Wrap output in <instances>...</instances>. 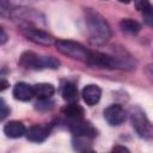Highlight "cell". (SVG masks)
<instances>
[{
    "mask_svg": "<svg viewBox=\"0 0 153 153\" xmlns=\"http://www.w3.org/2000/svg\"><path fill=\"white\" fill-rule=\"evenodd\" d=\"M4 133L8 137L17 139V137H22L24 134H26V128L19 121H11V122H8V123L5 124Z\"/></svg>",
    "mask_w": 153,
    "mask_h": 153,
    "instance_id": "12",
    "label": "cell"
},
{
    "mask_svg": "<svg viewBox=\"0 0 153 153\" xmlns=\"http://www.w3.org/2000/svg\"><path fill=\"white\" fill-rule=\"evenodd\" d=\"M0 110H1V111H0V115H1V116H0V120L2 121V120H5V117L10 114V109L7 108V105H6V103H5L4 99L0 100Z\"/></svg>",
    "mask_w": 153,
    "mask_h": 153,
    "instance_id": "19",
    "label": "cell"
},
{
    "mask_svg": "<svg viewBox=\"0 0 153 153\" xmlns=\"http://www.w3.org/2000/svg\"><path fill=\"white\" fill-rule=\"evenodd\" d=\"M130 121L139 136L147 139L152 135V126L146 114L139 106H135L130 110Z\"/></svg>",
    "mask_w": 153,
    "mask_h": 153,
    "instance_id": "4",
    "label": "cell"
},
{
    "mask_svg": "<svg viewBox=\"0 0 153 153\" xmlns=\"http://www.w3.org/2000/svg\"><path fill=\"white\" fill-rule=\"evenodd\" d=\"M62 114L69 120H75V118H81L84 116V110L78 104L71 103L69 105H66L62 109Z\"/></svg>",
    "mask_w": 153,
    "mask_h": 153,
    "instance_id": "15",
    "label": "cell"
},
{
    "mask_svg": "<svg viewBox=\"0 0 153 153\" xmlns=\"http://www.w3.org/2000/svg\"><path fill=\"white\" fill-rule=\"evenodd\" d=\"M55 47L61 54H63L73 60H78V61H82V62L87 61L90 50H87L82 44H80L78 42L59 39L55 42Z\"/></svg>",
    "mask_w": 153,
    "mask_h": 153,
    "instance_id": "3",
    "label": "cell"
},
{
    "mask_svg": "<svg viewBox=\"0 0 153 153\" xmlns=\"http://www.w3.org/2000/svg\"><path fill=\"white\" fill-rule=\"evenodd\" d=\"M22 33L31 42L36 43V44H41V45H51L55 44V39L53 36H50L48 32L37 29V27H31L29 25H25L23 27H20Z\"/></svg>",
    "mask_w": 153,
    "mask_h": 153,
    "instance_id": "6",
    "label": "cell"
},
{
    "mask_svg": "<svg viewBox=\"0 0 153 153\" xmlns=\"http://www.w3.org/2000/svg\"><path fill=\"white\" fill-rule=\"evenodd\" d=\"M100 96H102V91L97 85L90 84V85H86L82 90V99L90 106L97 104L100 99Z\"/></svg>",
    "mask_w": 153,
    "mask_h": 153,
    "instance_id": "10",
    "label": "cell"
},
{
    "mask_svg": "<svg viewBox=\"0 0 153 153\" xmlns=\"http://www.w3.org/2000/svg\"><path fill=\"white\" fill-rule=\"evenodd\" d=\"M0 32H1V41H0V43H1V44H4V43L6 42V39H7V36H6L5 30H4V29H0Z\"/></svg>",
    "mask_w": 153,
    "mask_h": 153,
    "instance_id": "22",
    "label": "cell"
},
{
    "mask_svg": "<svg viewBox=\"0 0 153 153\" xmlns=\"http://www.w3.org/2000/svg\"><path fill=\"white\" fill-rule=\"evenodd\" d=\"M141 12H142V18H143L145 23H146L148 26L153 27V6L149 5V6H147L145 10H142Z\"/></svg>",
    "mask_w": 153,
    "mask_h": 153,
    "instance_id": "17",
    "label": "cell"
},
{
    "mask_svg": "<svg viewBox=\"0 0 153 153\" xmlns=\"http://www.w3.org/2000/svg\"><path fill=\"white\" fill-rule=\"evenodd\" d=\"M69 129L75 136H84V137H94L97 135L96 129L92 127L91 123L87 121H84L81 118H75V120H69Z\"/></svg>",
    "mask_w": 153,
    "mask_h": 153,
    "instance_id": "7",
    "label": "cell"
},
{
    "mask_svg": "<svg viewBox=\"0 0 153 153\" xmlns=\"http://www.w3.org/2000/svg\"><path fill=\"white\" fill-rule=\"evenodd\" d=\"M86 26L90 41L93 44H104L111 37V31L108 23L99 13L94 11H86Z\"/></svg>",
    "mask_w": 153,
    "mask_h": 153,
    "instance_id": "1",
    "label": "cell"
},
{
    "mask_svg": "<svg viewBox=\"0 0 153 153\" xmlns=\"http://www.w3.org/2000/svg\"><path fill=\"white\" fill-rule=\"evenodd\" d=\"M86 63L99 68H123L122 62H120L117 57L100 51H90Z\"/></svg>",
    "mask_w": 153,
    "mask_h": 153,
    "instance_id": "5",
    "label": "cell"
},
{
    "mask_svg": "<svg viewBox=\"0 0 153 153\" xmlns=\"http://www.w3.org/2000/svg\"><path fill=\"white\" fill-rule=\"evenodd\" d=\"M0 86H1V87H0V90H1V91H4L5 88H7V86H8V82H7V81H6L5 79H1Z\"/></svg>",
    "mask_w": 153,
    "mask_h": 153,
    "instance_id": "23",
    "label": "cell"
},
{
    "mask_svg": "<svg viewBox=\"0 0 153 153\" xmlns=\"http://www.w3.org/2000/svg\"><path fill=\"white\" fill-rule=\"evenodd\" d=\"M53 102H49L48 99H39L36 104V108L38 110H50L53 108Z\"/></svg>",
    "mask_w": 153,
    "mask_h": 153,
    "instance_id": "18",
    "label": "cell"
},
{
    "mask_svg": "<svg viewBox=\"0 0 153 153\" xmlns=\"http://www.w3.org/2000/svg\"><path fill=\"white\" fill-rule=\"evenodd\" d=\"M62 97L65 100L69 102V103H74L78 99V90L75 84H73L72 81H66L62 86Z\"/></svg>",
    "mask_w": 153,
    "mask_h": 153,
    "instance_id": "14",
    "label": "cell"
},
{
    "mask_svg": "<svg viewBox=\"0 0 153 153\" xmlns=\"http://www.w3.org/2000/svg\"><path fill=\"white\" fill-rule=\"evenodd\" d=\"M120 27L124 31V32H128V33H137L141 29V25L136 22V20H133L130 18H126V19H122L120 22Z\"/></svg>",
    "mask_w": 153,
    "mask_h": 153,
    "instance_id": "16",
    "label": "cell"
},
{
    "mask_svg": "<svg viewBox=\"0 0 153 153\" xmlns=\"http://www.w3.org/2000/svg\"><path fill=\"white\" fill-rule=\"evenodd\" d=\"M112 151H114V152H118V151H121V152H129V149L126 148L124 146H115V147L112 148Z\"/></svg>",
    "mask_w": 153,
    "mask_h": 153,
    "instance_id": "21",
    "label": "cell"
},
{
    "mask_svg": "<svg viewBox=\"0 0 153 153\" xmlns=\"http://www.w3.org/2000/svg\"><path fill=\"white\" fill-rule=\"evenodd\" d=\"M33 92L38 99H49L54 94L55 87L51 84L41 82V84H36L33 86Z\"/></svg>",
    "mask_w": 153,
    "mask_h": 153,
    "instance_id": "13",
    "label": "cell"
},
{
    "mask_svg": "<svg viewBox=\"0 0 153 153\" xmlns=\"http://www.w3.org/2000/svg\"><path fill=\"white\" fill-rule=\"evenodd\" d=\"M19 65L27 69H43V68H59V60L53 56H39L32 51H25L19 57Z\"/></svg>",
    "mask_w": 153,
    "mask_h": 153,
    "instance_id": "2",
    "label": "cell"
},
{
    "mask_svg": "<svg viewBox=\"0 0 153 153\" xmlns=\"http://www.w3.org/2000/svg\"><path fill=\"white\" fill-rule=\"evenodd\" d=\"M120 2H124V4H128V2H130L131 0H118Z\"/></svg>",
    "mask_w": 153,
    "mask_h": 153,
    "instance_id": "24",
    "label": "cell"
},
{
    "mask_svg": "<svg viewBox=\"0 0 153 153\" xmlns=\"http://www.w3.org/2000/svg\"><path fill=\"white\" fill-rule=\"evenodd\" d=\"M104 118L110 126H120L126 120V112L118 104H112L104 110Z\"/></svg>",
    "mask_w": 153,
    "mask_h": 153,
    "instance_id": "8",
    "label": "cell"
},
{
    "mask_svg": "<svg viewBox=\"0 0 153 153\" xmlns=\"http://www.w3.org/2000/svg\"><path fill=\"white\" fill-rule=\"evenodd\" d=\"M49 135L48 127L44 126H32L26 130V139L32 142H42Z\"/></svg>",
    "mask_w": 153,
    "mask_h": 153,
    "instance_id": "11",
    "label": "cell"
},
{
    "mask_svg": "<svg viewBox=\"0 0 153 153\" xmlns=\"http://www.w3.org/2000/svg\"><path fill=\"white\" fill-rule=\"evenodd\" d=\"M35 96L33 86L26 82H18L13 87V97L22 102H27Z\"/></svg>",
    "mask_w": 153,
    "mask_h": 153,
    "instance_id": "9",
    "label": "cell"
},
{
    "mask_svg": "<svg viewBox=\"0 0 153 153\" xmlns=\"http://www.w3.org/2000/svg\"><path fill=\"white\" fill-rule=\"evenodd\" d=\"M134 2H135V7L137 11H142L147 6H149V0H134Z\"/></svg>",
    "mask_w": 153,
    "mask_h": 153,
    "instance_id": "20",
    "label": "cell"
}]
</instances>
